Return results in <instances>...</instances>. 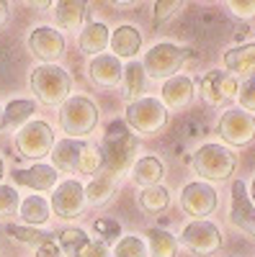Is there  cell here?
<instances>
[{
	"mask_svg": "<svg viewBox=\"0 0 255 257\" xmlns=\"http://www.w3.org/2000/svg\"><path fill=\"white\" fill-rule=\"evenodd\" d=\"M88 77L98 85V88H116L124 80V64L114 54H98L88 64Z\"/></svg>",
	"mask_w": 255,
	"mask_h": 257,
	"instance_id": "cell-14",
	"label": "cell"
},
{
	"mask_svg": "<svg viewBox=\"0 0 255 257\" xmlns=\"http://www.w3.org/2000/svg\"><path fill=\"white\" fill-rule=\"evenodd\" d=\"M109 41H111L109 26L93 21V24H88V29H82V34H80V52L98 57V54L106 49V44H109Z\"/></svg>",
	"mask_w": 255,
	"mask_h": 257,
	"instance_id": "cell-23",
	"label": "cell"
},
{
	"mask_svg": "<svg viewBox=\"0 0 255 257\" xmlns=\"http://www.w3.org/2000/svg\"><path fill=\"white\" fill-rule=\"evenodd\" d=\"M165 175V165L157 160V157H142L134 162L132 167V180L142 188H152V185H160Z\"/></svg>",
	"mask_w": 255,
	"mask_h": 257,
	"instance_id": "cell-22",
	"label": "cell"
},
{
	"mask_svg": "<svg viewBox=\"0 0 255 257\" xmlns=\"http://www.w3.org/2000/svg\"><path fill=\"white\" fill-rule=\"evenodd\" d=\"M34 111H36L34 100H11L3 111V126L0 128H18V126L24 128L26 121L34 116Z\"/></svg>",
	"mask_w": 255,
	"mask_h": 257,
	"instance_id": "cell-25",
	"label": "cell"
},
{
	"mask_svg": "<svg viewBox=\"0 0 255 257\" xmlns=\"http://www.w3.org/2000/svg\"><path fill=\"white\" fill-rule=\"evenodd\" d=\"M16 147L24 157L39 160L44 155H52L54 149V132L47 121H29L16 137Z\"/></svg>",
	"mask_w": 255,
	"mask_h": 257,
	"instance_id": "cell-7",
	"label": "cell"
},
{
	"mask_svg": "<svg viewBox=\"0 0 255 257\" xmlns=\"http://www.w3.org/2000/svg\"><path fill=\"white\" fill-rule=\"evenodd\" d=\"M147 247L152 257H176L178 252V239L165 229H150L147 231Z\"/></svg>",
	"mask_w": 255,
	"mask_h": 257,
	"instance_id": "cell-26",
	"label": "cell"
},
{
	"mask_svg": "<svg viewBox=\"0 0 255 257\" xmlns=\"http://www.w3.org/2000/svg\"><path fill=\"white\" fill-rule=\"evenodd\" d=\"M181 208L188 216H194L196 221H204L209 213H214V208H217V190L209 183H201V180L188 183L181 193Z\"/></svg>",
	"mask_w": 255,
	"mask_h": 257,
	"instance_id": "cell-8",
	"label": "cell"
},
{
	"mask_svg": "<svg viewBox=\"0 0 255 257\" xmlns=\"http://www.w3.org/2000/svg\"><path fill=\"white\" fill-rule=\"evenodd\" d=\"M124 123L137 134H157L167 123V111H165L162 100H157V98H139V100L129 103Z\"/></svg>",
	"mask_w": 255,
	"mask_h": 257,
	"instance_id": "cell-6",
	"label": "cell"
},
{
	"mask_svg": "<svg viewBox=\"0 0 255 257\" xmlns=\"http://www.w3.org/2000/svg\"><path fill=\"white\" fill-rule=\"evenodd\" d=\"M18 193L11 185H0V219H8L18 211Z\"/></svg>",
	"mask_w": 255,
	"mask_h": 257,
	"instance_id": "cell-34",
	"label": "cell"
},
{
	"mask_svg": "<svg viewBox=\"0 0 255 257\" xmlns=\"http://www.w3.org/2000/svg\"><path fill=\"white\" fill-rule=\"evenodd\" d=\"M219 134L227 144L245 147L255 139V118L240 108H232L219 118Z\"/></svg>",
	"mask_w": 255,
	"mask_h": 257,
	"instance_id": "cell-9",
	"label": "cell"
},
{
	"mask_svg": "<svg viewBox=\"0 0 255 257\" xmlns=\"http://www.w3.org/2000/svg\"><path fill=\"white\" fill-rule=\"evenodd\" d=\"M224 67L245 80L255 77V44H240L224 54Z\"/></svg>",
	"mask_w": 255,
	"mask_h": 257,
	"instance_id": "cell-19",
	"label": "cell"
},
{
	"mask_svg": "<svg viewBox=\"0 0 255 257\" xmlns=\"http://www.w3.org/2000/svg\"><path fill=\"white\" fill-rule=\"evenodd\" d=\"M0 178H3V160H0Z\"/></svg>",
	"mask_w": 255,
	"mask_h": 257,
	"instance_id": "cell-43",
	"label": "cell"
},
{
	"mask_svg": "<svg viewBox=\"0 0 255 257\" xmlns=\"http://www.w3.org/2000/svg\"><path fill=\"white\" fill-rule=\"evenodd\" d=\"M8 234L13 239H18V242H26V244H44V242H54V237L52 234H47V231H39V229H34V226H18V224H11L8 226Z\"/></svg>",
	"mask_w": 255,
	"mask_h": 257,
	"instance_id": "cell-31",
	"label": "cell"
},
{
	"mask_svg": "<svg viewBox=\"0 0 255 257\" xmlns=\"http://www.w3.org/2000/svg\"><path fill=\"white\" fill-rule=\"evenodd\" d=\"M181 8H183V3H178V0H160V3H155V21L157 24H165V21L170 16H176Z\"/></svg>",
	"mask_w": 255,
	"mask_h": 257,
	"instance_id": "cell-37",
	"label": "cell"
},
{
	"mask_svg": "<svg viewBox=\"0 0 255 257\" xmlns=\"http://www.w3.org/2000/svg\"><path fill=\"white\" fill-rule=\"evenodd\" d=\"M114 257H147V244L134 234L121 237L114 247Z\"/></svg>",
	"mask_w": 255,
	"mask_h": 257,
	"instance_id": "cell-33",
	"label": "cell"
},
{
	"mask_svg": "<svg viewBox=\"0 0 255 257\" xmlns=\"http://www.w3.org/2000/svg\"><path fill=\"white\" fill-rule=\"evenodd\" d=\"M80 257H111V254H109V247H106L103 242H91Z\"/></svg>",
	"mask_w": 255,
	"mask_h": 257,
	"instance_id": "cell-39",
	"label": "cell"
},
{
	"mask_svg": "<svg viewBox=\"0 0 255 257\" xmlns=\"http://www.w3.org/2000/svg\"><path fill=\"white\" fill-rule=\"evenodd\" d=\"M252 203H255V180H252Z\"/></svg>",
	"mask_w": 255,
	"mask_h": 257,
	"instance_id": "cell-42",
	"label": "cell"
},
{
	"mask_svg": "<svg viewBox=\"0 0 255 257\" xmlns=\"http://www.w3.org/2000/svg\"><path fill=\"white\" fill-rule=\"evenodd\" d=\"M111 49H114V57H134L139 49H142V34L137 31V26L132 24H124L119 26L114 34H111Z\"/></svg>",
	"mask_w": 255,
	"mask_h": 257,
	"instance_id": "cell-21",
	"label": "cell"
},
{
	"mask_svg": "<svg viewBox=\"0 0 255 257\" xmlns=\"http://www.w3.org/2000/svg\"><path fill=\"white\" fill-rule=\"evenodd\" d=\"M191 100H194V82H191V77L176 75V77L165 80L162 105H167V108H173V111H183L191 105Z\"/></svg>",
	"mask_w": 255,
	"mask_h": 257,
	"instance_id": "cell-16",
	"label": "cell"
},
{
	"mask_svg": "<svg viewBox=\"0 0 255 257\" xmlns=\"http://www.w3.org/2000/svg\"><path fill=\"white\" fill-rule=\"evenodd\" d=\"M191 165H194V170L199 173V178H206V180H227L232 173H235L237 160L222 144H204V147H199L196 152H194Z\"/></svg>",
	"mask_w": 255,
	"mask_h": 257,
	"instance_id": "cell-4",
	"label": "cell"
},
{
	"mask_svg": "<svg viewBox=\"0 0 255 257\" xmlns=\"http://www.w3.org/2000/svg\"><path fill=\"white\" fill-rule=\"evenodd\" d=\"M29 49H31L34 57L44 59V62H57L62 54H65V36H62L57 29L39 26L29 36Z\"/></svg>",
	"mask_w": 255,
	"mask_h": 257,
	"instance_id": "cell-13",
	"label": "cell"
},
{
	"mask_svg": "<svg viewBox=\"0 0 255 257\" xmlns=\"http://www.w3.org/2000/svg\"><path fill=\"white\" fill-rule=\"evenodd\" d=\"M183 244L196 254H214L222 247V231L211 221H191L183 229Z\"/></svg>",
	"mask_w": 255,
	"mask_h": 257,
	"instance_id": "cell-10",
	"label": "cell"
},
{
	"mask_svg": "<svg viewBox=\"0 0 255 257\" xmlns=\"http://www.w3.org/2000/svg\"><path fill=\"white\" fill-rule=\"evenodd\" d=\"M52 208L59 219H77L85 208V188L77 180L59 183L52 196Z\"/></svg>",
	"mask_w": 255,
	"mask_h": 257,
	"instance_id": "cell-12",
	"label": "cell"
},
{
	"mask_svg": "<svg viewBox=\"0 0 255 257\" xmlns=\"http://www.w3.org/2000/svg\"><path fill=\"white\" fill-rule=\"evenodd\" d=\"M49 203L44 198H39V196H31L26 198L24 203H21V219H24L26 224L31 226H39V224H47L49 219Z\"/></svg>",
	"mask_w": 255,
	"mask_h": 257,
	"instance_id": "cell-28",
	"label": "cell"
},
{
	"mask_svg": "<svg viewBox=\"0 0 255 257\" xmlns=\"http://www.w3.org/2000/svg\"><path fill=\"white\" fill-rule=\"evenodd\" d=\"M96 123H98V108L91 98L75 95V98H67L62 103L59 126H62V132L67 134V139L88 137L91 132H96Z\"/></svg>",
	"mask_w": 255,
	"mask_h": 257,
	"instance_id": "cell-2",
	"label": "cell"
},
{
	"mask_svg": "<svg viewBox=\"0 0 255 257\" xmlns=\"http://www.w3.org/2000/svg\"><path fill=\"white\" fill-rule=\"evenodd\" d=\"M237 100L242 105V111H255V77L245 80L240 88H237Z\"/></svg>",
	"mask_w": 255,
	"mask_h": 257,
	"instance_id": "cell-36",
	"label": "cell"
},
{
	"mask_svg": "<svg viewBox=\"0 0 255 257\" xmlns=\"http://www.w3.org/2000/svg\"><path fill=\"white\" fill-rule=\"evenodd\" d=\"M85 13H88V6L85 3H75V0H62V3L54 6V21L59 29H80V24L85 21Z\"/></svg>",
	"mask_w": 255,
	"mask_h": 257,
	"instance_id": "cell-24",
	"label": "cell"
},
{
	"mask_svg": "<svg viewBox=\"0 0 255 257\" xmlns=\"http://www.w3.org/2000/svg\"><path fill=\"white\" fill-rule=\"evenodd\" d=\"M191 59V49L176 47V44H155L150 52L144 54V75H150L155 80H170L176 77V72Z\"/></svg>",
	"mask_w": 255,
	"mask_h": 257,
	"instance_id": "cell-5",
	"label": "cell"
},
{
	"mask_svg": "<svg viewBox=\"0 0 255 257\" xmlns=\"http://www.w3.org/2000/svg\"><path fill=\"white\" fill-rule=\"evenodd\" d=\"M116 185H119V178L114 173H109V170H101V173L91 180V185L85 188V203H91V206L109 203L111 196L116 193Z\"/></svg>",
	"mask_w": 255,
	"mask_h": 257,
	"instance_id": "cell-20",
	"label": "cell"
},
{
	"mask_svg": "<svg viewBox=\"0 0 255 257\" xmlns=\"http://www.w3.org/2000/svg\"><path fill=\"white\" fill-rule=\"evenodd\" d=\"M0 126H3V111H0Z\"/></svg>",
	"mask_w": 255,
	"mask_h": 257,
	"instance_id": "cell-44",
	"label": "cell"
},
{
	"mask_svg": "<svg viewBox=\"0 0 255 257\" xmlns=\"http://www.w3.org/2000/svg\"><path fill=\"white\" fill-rule=\"evenodd\" d=\"M229 221L245 234L255 237V203L250 201L242 180H235L229 190Z\"/></svg>",
	"mask_w": 255,
	"mask_h": 257,
	"instance_id": "cell-11",
	"label": "cell"
},
{
	"mask_svg": "<svg viewBox=\"0 0 255 257\" xmlns=\"http://www.w3.org/2000/svg\"><path fill=\"white\" fill-rule=\"evenodd\" d=\"M36 257H65V254H62L59 244H54V242H44V244L36 249Z\"/></svg>",
	"mask_w": 255,
	"mask_h": 257,
	"instance_id": "cell-40",
	"label": "cell"
},
{
	"mask_svg": "<svg viewBox=\"0 0 255 257\" xmlns=\"http://www.w3.org/2000/svg\"><path fill=\"white\" fill-rule=\"evenodd\" d=\"M144 80H147V75H144V67L139 62H129L124 67V85H126V100L129 103H134V100H139V95H142V90H144Z\"/></svg>",
	"mask_w": 255,
	"mask_h": 257,
	"instance_id": "cell-27",
	"label": "cell"
},
{
	"mask_svg": "<svg viewBox=\"0 0 255 257\" xmlns=\"http://www.w3.org/2000/svg\"><path fill=\"white\" fill-rule=\"evenodd\" d=\"M8 21V3H0V26Z\"/></svg>",
	"mask_w": 255,
	"mask_h": 257,
	"instance_id": "cell-41",
	"label": "cell"
},
{
	"mask_svg": "<svg viewBox=\"0 0 255 257\" xmlns=\"http://www.w3.org/2000/svg\"><path fill=\"white\" fill-rule=\"evenodd\" d=\"M88 244H91V239L82 229H67V231H62V237H59L62 254H70V257H80Z\"/></svg>",
	"mask_w": 255,
	"mask_h": 257,
	"instance_id": "cell-30",
	"label": "cell"
},
{
	"mask_svg": "<svg viewBox=\"0 0 255 257\" xmlns=\"http://www.w3.org/2000/svg\"><path fill=\"white\" fill-rule=\"evenodd\" d=\"M82 149H85V142L80 139H62L54 144L52 149V167L62 170V173H77V167H80V155H82Z\"/></svg>",
	"mask_w": 255,
	"mask_h": 257,
	"instance_id": "cell-17",
	"label": "cell"
},
{
	"mask_svg": "<svg viewBox=\"0 0 255 257\" xmlns=\"http://www.w3.org/2000/svg\"><path fill=\"white\" fill-rule=\"evenodd\" d=\"M93 229H96V234H101V242L103 244L106 242H116L119 234H121V226L116 221H111V219H98L93 224Z\"/></svg>",
	"mask_w": 255,
	"mask_h": 257,
	"instance_id": "cell-35",
	"label": "cell"
},
{
	"mask_svg": "<svg viewBox=\"0 0 255 257\" xmlns=\"http://www.w3.org/2000/svg\"><path fill=\"white\" fill-rule=\"evenodd\" d=\"M31 90L36 93L41 103L54 105V103L67 100L72 90V77L57 64H39L31 72Z\"/></svg>",
	"mask_w": 255,
	"mask_h": 257,
	"instance_id": "cell-3",
	"label": "cell"
},
{
	"mask_svg": "<svg viewBox=\"0 0 255 257\" xmlns=\"http://www.w3.org/2000/svg\"><path fill=\"white\" fill-rule=\"evenodd\" d=\"M103 170V152L91 144H85L82 155H80V167L77 173H85V175H98Z\"/></svg>",
	"mask_w": 255,
	"mask_h": 257,
	"instance_id": "cell-32",
	"label": "cell"
},
{
	"mask_svg": "<svg viewBox=\"0 0 255 257\" xmlns=\"http://www.w3.org/2000/svg\"><path fill=\"white\" fill-rule=\"evenodd\" d=\"M201 95L209 105H219L222 100L237 95V82L219 70H211L201 77Z\"/></svg>",
	"mask_w": 255,
	"mask_h": 257,
	"instance_id": "cell-15",
	"label": "cell"
},
{
	"mask_svg": "<svg viewBox=\"0 0 255 257\" xmlns=\"http://www.w3.org/2000/svg\"><path fill=\"white\" fill-rule=\"evenodd\" d=\"M137 149L139 139L124 121H111L109 128L103 134V170L114 173L116 178L124 173H132V167L137 162Z\"/></svg>",
	"mask_w": 255,
	"mask_h": 257,
	"instance_id": "cell-1",
	"label": "cell"
},
{
	"mask_svg": "<svg viewBox=\"0 0 255 257\" xmlns=\"http://www.w3.org/2000/svg\"><path fill=\"white\" fill-rule=\"evenodd\" d=\"M57 170L52 165H34L29 170H16L13 173V180L18 185H26V188H34V190H52L57 185Z\"/></svg>",
	"mask_w": 255,
	"mask_h": 257,
	"instance_id": "cell-18",
	"label": "cell"
},
{
	"mask_svg": "<svg viewBox=\"0 0 255 257\" xmlns=\"http://www.w3.org/2000/svg\"><path fill=\"white\" fill-rule=\"evenodd\" d=\"M227 6L240 18H252L255 16V0H232V3H227Z\"/></svg>",
	"mask_w": 255,
	"mask_h": 257,
	"instance_id": "cell-38",
	"label": "cell"
},
{
	"mask_svg": "<svg viewBox=\"0 0 255 257\" xmlns=\"http://www.w3.org/2000/svg\"><path fill=\"white\" fill-rule=\"evenodd\" d=\"M167 203H170V196H167V190H165L162 185L144 188V190L139 193V206H142V211H147V213H160V211L167 208Z\"/></svg>",
	"mask_w": 255,
	"mask_h": 257,
	"instance_id": "cell-29",
	"label": "cell"
}]
</instances>
